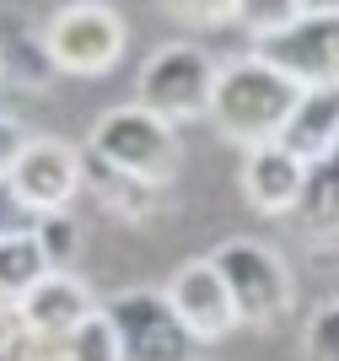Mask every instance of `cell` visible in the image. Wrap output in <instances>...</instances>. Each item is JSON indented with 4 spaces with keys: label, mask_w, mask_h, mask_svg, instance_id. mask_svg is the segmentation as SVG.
<instances>
[{
    "label": "cell",
    "mask_w": 339,
    "mask_h": 361,
    "mask_svg": "<svg viewBox=\"0 0 339 361\" xmlns=\"http://www.w3.org/2000/svg\"><path fill=\"white\" fill-rule=\"evenodd\" d=\"M291 221L318 248H339V146L328 151L323 162L307 167V189H302V205H296Z\"/></svg>",
    "instance_id": "13"
},
{
    "label": "cell",
    "mask_w": 339,
    "mask_h": 361,
    "mask_svg": "<svg viewBox=\"0 0 339 361\" xmlns=\"http://www.w3.org/2000/svg\"><path fill=\"white\" fill-rule=\"evenodd\" d=\"M162 291H167V302H173V313L183 318V329H189L199 345H216V340H226V334L242 324V318H237V302H232V286L221 281L216 259L178 264Z\"/></svg>",
    "instance_id": "9"
},
{
    "label": "cell",
    "mask_w": 339,
    "mask_h": 361,
    "mask_svg": "<svg viewBox=\"0 0 339 361\" xmlns=\"http://www.w3.org/2000/svg\"><path fill=\"white\" fill-rule=\"evenodd\" d=\"M6 313H16V307H11V302H6V297H0V318H6Z\"/></svg>",
    "instance_id": "26"
},
{
    "label": "cell",
    "mask_w": 339,
    "mask_h": 361,
    "mask_svg": "<svg viewBox=\"0 0 339 361\" xmlns=\"http://www.w3.org/2000/svg\"><path fill=\"white\" fill-rule=\"evenodd\" d=\"M0 361H59V345L44 340L38 329H27V324L11 313L0 324Z\"/></svg>",
    "instance_id": "20"
},
{
    "label": "cell",
    "mask_w": 339,
    "mask_h": 361,
    "mask_svg": "<svg viewBox=\"0 0 339 361\" xmlns=\"http://www.w3.org/2000/svg\"><path fill=\"white\" fill-rule=\"evenodd\" d=\"M87 151H97L103 162L124 167L130 178H140V183H156V189H167V183L178 178V167H183L178 124L156 119V114H151V108H140V103L108 108L103 119L92 124Z\"/></svg>",
    "instance_id": "2"
},
{
    "label": "cell",
    "mask_w": 339,
    "mask_h": 361,
    "mask_svg": "<svg viewBox=\"0 0 339 361\" xmlns=\"http://www.w3.org/2000/svg\"><path fill=\"white\" fill-rule=\"evenodd\" d=\"M281 146L296 151L307 167L323 162L328 151L339 146V92H302V103H296L291 124H285Z\"/></svg>",
    "instance_id": "14"
},
{
    "label": "cell",
    "mask_w": 339,
    "mask_h": 361,
    "mask_svg": "<svg viewBox=\"0 0 339 361\" xmlns=\"http://www.w3.org/2000/svg\"><path fill=\"white\" fill-rule=\"evenodd\" d=\"M296 16H307V0H237V27L248 32L253 44L259 38H269V32H281V27H291Z\"/></svg>",
    "instance_id": "17"
},
{
    "label": "cell",
    "mask_w": 339,
    "mask_h": 361,
    "mask_svg": "<svg viewBox=\"0 0 339 361\" xmlns=\"http://www.w3.org/2000/svg\"><path fill=\"white\" fill-rule=\"evenodd\" d=\"M32 232H38V243H44V254L54 270H70L75 254H81V226H75L70 211H59V216H38L32 221Z\"/></svg>",
    "instance_id": "19"
},
{
    "label": "cell",
    "mask_w": 339,
    "mask_h": 361,
    "mask_svg": "<svg viewBox=\"0 0 339 361\" xmlns=\"http://www.w3.org/2000/svg\"><path fill=\"white\" fill-rule=\"evenodd\" d=\"M22 146H27V130H22L16 119H6V114H0V183L11 178V162L22 157Z\"/></svg>",
    "instance_id": "23"
},
{
    "label": "cell",
    "mask_w": 339,
    "mask_h": 361,
    "mask_svg": "<svg viewBox=\"0 0 339 361\" xmlns=\"http://www.w3.org/2000/svg\"><path fill=\"white\" fill-rule=\"evenodd\" d=\"M103 313L118 334L124 361H199V350H205L173 313L167 291H118Z\"/></svg>",
    "instance_id": "6"
},
{
    "label": "cell",
    "mask_w": 339,
    "mask_h": 361,
    "mask_svg": "<svg viewBox=\"0 0 339 361\" xmlns=\"http://www.w3.org/2000/svg\"><path fill=\"white\" fill-rule=\"evenodd\" d=\"M307 11H339V0H307Z\"/></svg>",
    "instance_id": "25"
},
{
    "label": "cell",
    "mask_w": 339,
    "mask_h": 361,
    "mask_svg": "<svg viewBox=\"0 0 339 361\" xmlns=\"http://www.w3.org/2000/svg\"><path fill=\"white\" fill-rule=\"evenodd\" d=\"M124 16L103 0H70L44 22L49 60L65 75H108L124 54Z\"/></svg>",
    "instance_id": "5"
},
{
    "label": "cell",
    "mask_w": 339,
    "mask_h": 361,
    "mask_svg": "<svg viewBox=\"0 0 339 361\" xmlns=\"http://www.w3.org/2000/svg\"><path fill=\"white\" fill-rule=\"evenodd\" d=\"M0 75L16 81V87H49L54 81V60H49V44H44V27L38 32H22L11 16H0Z\"/></svg>",
    "instance_id": "16"
},
{
    "label": "cell",
    "mask_w": 339,
    "mask_h": 361,
    "mask_svg": "<svg viewBox=\"0 0 339 361\" xmlns=\"http://www.w3.org/2000/svg\"><path fill=\"white\" fill-rule=\"evenodd\" d=\"M216 81H221V65L210 60L199 44H167L140 65V75H135V103L151 108V114L167 119V124H189V119H199V114H210Z\"/></svg>",
    "instance_id": "3"
},
{
    "label": "cell",
    "mask_w": 339,
    "mask_h": 361,
    "mask_svg": "<svg viewBox=\"0 0 339 361\" xmlns=\"http://www.w3.org/2000/svg\"><path fill=\"white\" fill-rule=\"evenodd\" d=\"M6 318H11V313H6ZM6 318H0V324H6Z\"/></svg>",
    "instance_id": "27"
},
{
    "label": "cell",
    "mask_w": 339,
    "mask_h": 361,
    "mask_svg": "<svg viewBox=\"0 0 339 361\" xmlns=\"http://www.w3.org/2000/svg\"><path fill=\"white\" fill-rule=\"evenodd\" d=\"M59 361H124V356H118V334H113V324H108V313L87 318V324L59 345Z\"/></svg>",
    "instance_id": "18"
},
{
    "label": "cell",
    "mask_w": 339,
    "mask_h": 361,
    "mask_svg": "<svg viewBox=\"0 0 339 361\" xmlns=\"http://www.w3.org/2000/svg\"><path fill=\"white\" fill-rule=\"evenodd\" d=\"M242 195L259 216H296L302 205V189H307V162L285 151L281 140H269V146H253L242 151Z\"/></svg>",
    "instance_id": "10"
},
{
    "label": "cell",
    "mask_w": 339,
    "mask_h": 361,
    "mask_svg": "<svg viewBox=\"0 0 339 361\" xmlns=\"http://www.w3.org/2000/svg\"><path fill=\"white\" fill-rule=\"evenodd\" d=\"M97 313H103V307L92 302V291L81 286L70 270H54L44 286L16 307V318H22L27 329H38L44 340H54V345H65V340H70L87 318H97Z\"/></svg>",
    "instance_id": "11"
},
{
    "label": "cell",
    "mask_w": 339,
    "mask_h": 361,
    "mask_svg": "<svg viewBox=\"0 0 339 361\" xmlns=\"http://www.w3.org/2000/svg\"><path fill=\"white\" fill-rule=\"evenodd\" d=\"M178 22H194V27H216V22H232L237 0H162Z\"/></svg>",
    "instance_id": "22"
},
{
    "label": "cell",
    "mask_w": 339,
    "mask_h": 361,
    "mask_svg": "<svg viewBox=\"0 0 339 361\" xmlns=\"http://www.w3.org/2000/svg\"><path fill=\"white\" fill-rule=\"evenodd\" d=\"M210 259H216L221 281L232 286L242 329H269V324H281L291 313V297H296L291 264L275 248H264V243H253V238H226Z\"/></svg>",
    "instance_id": "4"
},
{
    "label": "cell",
    "mask_w": 339,
    "mask_h": 361,
    "mask_svg": "<svg viewBox=\"0 0 339 361\" xmlns=\"http://www.w3.org/2000/svg\"><path fill=\"white\" fill-rule=\"evenodd\" d=\"M49 275H54V264H49V254H44V243H38L32 226L0 238V297L11 302V307H22Z\"/></svg>",
    "instance_id": "15"
},
{
    "label": "cell",
    "mask_w": 339,
    "mask_h": 361,
    "mask_svg": "<svg viewBox=\"0 0 339 361\" xmlns=\"http://www.w3.org/2000/svg\"><path fill=\"white\" fill-rule=\"evenodd\" d=\"M296 103H302V87H296L285 71H275L259 54H242V60L221 65V81H216V103H210V119L226 140L237 146H269V140L285 135Z\"/></svg>",
    "instance_id": "1"
},
{
    "label": "cell",
    "mask_w": 339,
    "mask_h": 361,
    "mask_svg": "<svg viewBox=\"0 0 339 361\" xmlns=\"http://www.w3.org/2000/svg\"><path fill=\"white\" fill-rule=\"evenodd\" d=\"M27 226H32V216L22 211V200H16L11 189L0 183V238H11V232H27Z\"/></svg>",
    "instance_id": "24"
},
{
    "label": "cell",
    "mask_w": 339,
    "mask_h": 361,
    "mask_svg": "<svg viewBox=\"0 0 339 361\" xmlns=\"http://www.w3.org/2000/svg\"><path fill=\"white\" fill-rule=\"evenodd\" d=\"M81 167H87V189L103 200V211H108V216H118V221H151V216L162 211V205H156V195H162L156 183L130 178L124 167L103 162L97 151H81Z\"/></svg>",
    "instance_id": "12"
},
{
    "label": "cell",
    "mask_w": 339,
    "mask_h": 361,
    "mask_svg": "<svg viewBox=\"0 0 339 361\" xmlns=\"http://www.w3.org/2000/svg\"><path fill=\"white\" fill-rule=\"evenodd\" d=\"M259 60L285 71L302 92H339V11H307L253 44Z\"/></svg>",
    "instance_id": "8"
},
{
    "label": "cell",
    "mask_w": 339,
    "mask_h": 361,
    "mask_svg": "<svg viewBox=\"0 0 339 361\" xmlns=\"http://www.w3.org/2000/svg\"><path fill=\"white\" fill-rule=\"evenodd\" d=\"M22 211L38 221V216H59L70 211V200L87 189V167H81V146L59 135H27L22 157L11 162V178H6Z\"/></svg>",
    "instance_id": "7"
},
{
    "label": "cell",
    "mask_w": 339,
    "mask_h": 361,
    "mask_svg": "<svg viewBox=\"0 0 339 361\" xmlns=\"http://www.w3.org/2000/svg\"><path fill=\"white\" fill-rule=\"evenodd\" d=\"M302 361H339V302H323L302 329Z\"/></svg>",
    "instance_id": "21"
}]
</instances>
